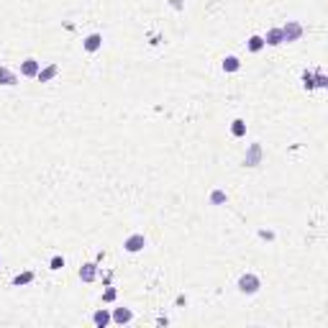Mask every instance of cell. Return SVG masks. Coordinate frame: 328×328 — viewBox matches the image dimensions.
<instances>
[{
	"label": "cell",
	"instance_id": "6da1fadb",
	"mask_svg": "<svg viewBox=\"0 0 328 328\" xmlns=\"http://www.w3.org/2000/svg\"><path fill=\"white\" fill-rule=\"evenodd\" d=\"M236 287H239L241 295H256L259 287H262V279H259L256 275H252V272H246V275H241V277H239Z\"/></svg>",
	"mask_w": 328,
	"mask_h": 328
},
{
	"label": "cell",
	"instance_id": "7a4b0ae2",
	"mask_svg": "<svg viewBox=\"0 0 328 328\" xmlns=\"http://www.w3.org/2000/svg\"><path fill=\"white\" fill-rule=\"evenodd\" d=\"M279 28H282V39H285L287 44L300 41V36H303V26L298 24V21H287V24L279 26Z\"/></svg>",
	"mask_w": 328,
	"mask_h": 328
},
{
	"label": "cell",
	"instance_id": "3957f363",
	"mask_svg": "<svg viewBox=\"0 0 328 328\" xmlns=\"http://www.w3.org/2000/svg\"><path fill=\"white\" fill-rule=\"evenodd\" d=\"M144 246H146V236L144 233H131L128 239L123 241V249H126L128 254H139Z\"/></svg>",
	"mask_w": 328,
	"mask_h": 328
},
{
	"label": "cell",
	"instance_id": "277c9868",
	"mask_svg": "<svg viewBox=\"0 0 328 328\" xmlns=\"http://www.w3.org/2000/svg\"><path fill=\"white\" fill-rule=\"evenodd\" d=\"M259 164H262V144H252L246 149L244 167H259Z\"/></svg>",
	"mask_w": 328,
	"mask_h": 328
},
{
	"label": "cell",
	"instance_id": "5b68a950",
	"mask_svg": "<svg viewBox=\"0 0 328 328\" xmlns=\"http://www.w3.org/2000/svg\"><path fill=\"white\" fill-rule=\"evenodd\" d=\"M100 47H103V36H100V33H90V36L82 41V49H85L87 54L100 51Z\"/></svg>",
	"mask_w": 328,
	"mask_h": 328
},
{
	"label": "cell",
	"instance_id": "8992f818",
	"mask_svg": "<svg viewBox=\"0 0 328 328\" xmlns=\"http://www.w3.org/2000/svg\"><path fill=\"white\" fill-rule=\"evenodd\" d=\"M110 321L118 323V326H126V323L133 321V313H131V308H116L113 315H110Z\"/></svg>",
	"mask_w": 328,
	"mask_h": 328
},
{
	"label": "cell",
	"instance_id": "52a82bcc",
	"mask_svg": "<svg viewBox=\"0 0 328 328\" xmlns=\"http://www.w3.org/2000/svg\"><path fill=\"white\" fill-rule=\"evenodd\" d=\"M39 70H41V62H36V59H24L21 62V75L24 77H36Z\"/></svg>",
	"mask_w": 328,
	"mask_h": 328
},
{
	"label": "cell",
	"instance_id": "ba28073f",
	"mask_svg": "<svg viewBox=\"0 0 328 328\" xmlns=\"http://www.w3.org/2000/svg\"><path fill=\"white\" fill-rule=\"evenodd\" d=\"M95 277H98V262H87V264L80 267V279L82 282H95Z\"/></svg>",
	"mask_w": 328,
	"mask_h": 328
},
{
	"label": "cell",
	"instance_id": "9c48e42d",
	"mask_svg": "<svg viewBox=\"0 0 328 328\" xmlns=\"http://www.w3.org/2000/svg\"><path fill=\"white\" fill-rule=\"evenodd\" d=\"M56 75H59V67H56V64H49V67H44V70H39L36 80H39V82H51Z\"/></svg>",
	"mask_w": 328,
	"mask_h": 328
},
{
	"label": "cell",
	"instance_id": "30bf717a",
	"mask_svg": "<svg viewBox=\"0 0 328 328\" xmlns=\"http://www.w3.org/2000/svg\"><path fill=\"white\" fill-rule=\"evenodd\" d=\"M264 44L267 47H279V44H285V39H282V28H269L267 36H264Z\"/></svg>",
	"mask_w": 328,
	"mask_h": 328
},
{
	"label": "cell",
	"instance_id": "8fae6325",
	"mask_svg": "<svg viewBox=\"0 0 328 328\" xmlns=\"http://www.w3.org/2000/svg\"><path fill=\"white\" fill-rule=\"evenodd\" d=\"M93 323H95L98 328H105V326L110 323V310H108V308L95 310V313H93Z\"/></svg>",
	"mask_w": 328,
	"mask_h": 328
},
{
	"label": "cell",
	"instance_id": "7c38bea8",
	"mask_svg": "<svg viewBox=\"0 0 328 328\" xmlns=\"http://www.w3.org/2000/svg\"><path fill=\"white\" fill-rule=\"evenodd\" d=\"M0 85H5V87H13V85H18V77H16V72H10L8 67H0Z\"/></svg>",
	"mask_w": 328,
	"mask_h": 328
},
{
	"label": "cell",
	"instance_id": "4fadbf2b",
	"mask_svg": "<svg viewBox=\"0 0 328 328\" xmlns=\"http://www.w3.org/2000/svg\"><path fill=\"white\" fill-rule=\"evenodd\" d=\"M239 70H241L239 56H226L223 59V72H239Z\"/></svg>",
	"mask_w": 328,
	"mask_h": 328
},
{
	"label": "cell",
	"instance_id": "5bb4252c",
	"mask_svg": "<svg viewBox=\"0 0 328 328\" xmlns=\"http://www.w3.org/2000/svg\"><path fill=\"white\" fill-rule=\"evenodd\" d=\"M231 133L236 139H241V136H246V121H241V118H236L233 123H231Z\"/></svg>",
	"mask_w": 328,
	"mask_h": 328
},
{
	"label": "cell",
	"instance_id": "9a60e30c",
	"mask_svg": "<svg viewBox=\"0 0 328 328\" xmlns=\"http://www.w3.org/2000/svg\"><path fill=\"white\" fill-rule=\"evenodd\" d=\"M246 47H249V51H254V54H256V51H262V49L267 47V44H264V36H252Z\"/></svg>",
	"mask_w": 328,
	"mask_h": 328
},
{
	"label": "cell",
	"instance_id": "2e32d148",
	"mask_svg": "<svg viewBox=\"0 0 328 328\" xmlns=\"http://www.w3.org/2000/svg\"><path fill=\"white\" fill-rule=\"evenodd\" d=\"M31 282H33V272H24L13 277V287H24V285H31Z\"/></svg>",
	"mask_w": 328,
	"mask_h": 328
},
{
	"label": "cell",
	"instance_id": "e0dca14e",
	"mask_svg": "<svg viewBox=\"0 0 328 328\" xmlns=\"http://www.w3.org/2000/svg\"><path fill=\"white\" fill-rule=\"evenodd\" d=\"M303 87L305 90H315V72L313 70H305L303 72Z\"/></svg>",
	"mask_w": 328,
	"mask_h": 328
},
{
	"label": "cell",
	"instance_id": "ac0fdd59",
	"mask_svg": "<svg viewBox=\"0 0 328 328\" xmlns=\"http://www.w3.org/2000/svg\"><path fill=\"white\" fill-rule=\"evenodd\" d=\"M226 200H228V195H226L223 190H213L210 192V202H213V205H223Z\"/></svg>",
	"mask_w": 328,
	"mask_h": 328
},
{
	"label": "cell",
	"instance_id": "d6986e66",
	"mask_svg": "<svg viewBox=\"0 0 328 328\" xmlns=\"http://www.w3.org/2000/svg\"><path fill=\"white\" fill-rule=\"evenodd\" d=\"M315 87H321V90L328 87V77H326L321 70H315Z\"/></svg>",
	"mask_w": 328,
	"mask_h": 328
},
{
	"label": "cell",
	"instance_id": "ffe728a7",
	"mask_svg": "<svg viewBox=\"0 0 328 328\" xmlns=\"http://www.w3.org/2000/svg\"><path fill=\"white\" fill-rule=\"evenodd\" d=\"M116 295H118V292L113 290V287H108V290L103 292V300H105V303H113V300H116Z\"/></svg>",
	"mask_w": 328,
	"mask_h": 328
},
{
	"label": "cell",
	"instance_id": "44dd1931",
	"mask_svg": "<svg viewBox=\"0 0 328 328\" xmlns=\"http://www.w3.org/2000/svg\"><path fill=\"white\" fill-rule=\"evenodd\" d=\"M62 267H64V259L62 256H54L51 259V269H62Z\"/></svg>",
	"mask_w": 328,
	"mask_h": 328
},
{
	"label": "cell",
	"instance_id": "7402d4cb",
	"mask_svg": "<svg viewBox=\"0 0 328 328\" xmlns=\"http://www.w3.org/2000/svg\"><path fill=\"white\" fill-rule=\"evenodd\" d=\"M172 5L175 8H182V0H172Z\"/></svg>",
	"mask_w": 328,
	"mask_h": 328
}]
</instances>
